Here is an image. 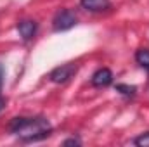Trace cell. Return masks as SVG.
I'll return each instance as SVG.
<instances>
[{
  "label": "cell",
  "instance_id": "obj_3",
  "mask_svg": "<svg viewBox=\"0 0 149 147\" xmlns=\"http://www.w3.org/2000/svg\"><path fill=\"white\" fill-rule=\"evenodd\" d=\"M76 64L73 62H68V64H63V66H59V68H56V69H52V73H50V81H54V83H66L68 80H71L76 73Z\"/></svg>",
  "mask_w": 149,
  "mask_h": 147
},
{
  "label": "cell",
  "instance_id": "obj_8",
  "mask_svg": "<svg viewBox=\"0 0 149 147\" xmlns=\"http://www.w3.org/2000/svg\"><path fill=\"white\" fill-rule=\"evenodd\" d=\"M134 144L139 146V147H149V132L142 133V135H139V137L134 140Z\"/></svg>",
  "mask_w": 149,
  "mask_h": 147
},
{
  "label": "cell",
  "instance_id": "obj_12",
  "mask_svg": "<svg viewBox=\"0 0 149 147\" xmlns=\"http://www.w3.org/2000/svg\"><path fill=\"white\" fill-rule=\"evenodd\" d=\"M3 106H5V101H3V99H2V97H0V111L3 109Z\"/></svg>",
  "mask_w": 149,
  "mask_h": 147
},
{
  "label": "cell",
  "instance_id": "obj_2",
  "mask_svg": "<svg viewBox=\"0 0 149 147\" xmlns=\"http://www.w3.org/2000/svg\"><path fill=\"white\" fill-rule=\"evenodd\" d=\"M74 24H76V16L70 9H61L54 16V21H52V26L56 31H66V30L73 28Z\"/></svg>",
  "mask_w": 149,
  "mask_h": 147
},
{
  "label": "cell",
  "instance_id": "obj_11",
  "mask_svg": "<svg viewBox=\"0 0 149 147\" xmlns=\"http://www.w3.org/2000/svg\"><path fill=\"white\" fill-rule=\"evenodd\" d=\"M3 73H5L3 71V64L0 62V92H2V85H3Z\"/></svg>",
  "mask_w": 149,
  "mask_h": 147
},
{
  "label": "cell",
  "instance_id": "obj_4",
  "mask_svg": "<svg viewBox=\"0 0 149 147\" xmlns=\"http://www.w3.org/2000/svg\"><path fill=\"white\" fill-rule=\"evenodd\" d=\"M113 83V73L108 68H101L92 74V85L94 87H108Z\"/></svg>",
  "mask_w": 149,
  "mask_h": 147
},
{
  "label": "cell",
  "instance_id": "obj_1",
  "mask_svg": "<svg viewBox=\"0 0 149 147\" xmlns=\"http://www.w3.org/2000/svg\"><path fill=\"white\" fill-rule=\"evenodd\" d=\"M9 128L16 137L26 142L45 139L52 132V125L45 118H14Z\"/></svg>",
  "mask_w": 149,
  "mask_h": 147
},
{
  "label": "cell",
  "instance_id": "obj_7",
  "mask_svg": "<svg viewBox=\"0 0 149 147\" xmlns=\"http://www.w3.org/2000/svg\"><path fill=\"white\" fill-rule=\"evenodd\" d=\"M135 61H137L139 66H142L144 69L149 71V49H141V50H137Z\"/></svg>",
  "mask_w": 149,
  "mask_h": 147
},
{
  "label": "cell",
  "instance_id": "obj_9",
  "mask_svg": "<svg viewBox=\"0 0 149 147\" xmlns=\"http://www.w3.org/2000/svg\"><path fill=\"white\" fill-rule=\"evenodd\" d=\"M116 90H120V92L125 94V95H134V94H135V87H127V85H118Z\"/></svg>",
  "mask_w": 149,
  "mask_h": 147
},
{
  "label": "cell",
  "instance_id": "obj_5",
  "mask_svg": "<svg viewBox=\"0 0 149 147\" xmlns=\"http://www.w3.org/2000/svg\"><path fill=\"white\" fill-rule=\"evenodd\" d=\"M81 7L90 10V12H101V10H106L109 9L111 2L109 0H80Z\"/></svg>",
  "mask_w": 149,
  "mask_h": 147
},
{
  "label": "cell",
  "instance_id": "obj_10",
  "mask_svg": "<svg viewBox=\"0 0 149 147\" xmlns=\"http://www.w3.org/2000/svg\"><path fill=\"white\" fill-rule=\"evenodd\" d=\"M63 144H64V146H80V140H78V139H68V140H64Z\"/></svg>",
  "mask_w": 149,
  "mask_h": 147
},
{
  "label": "cell",
  "instance_id": "obj_6",
  "mask_svg": "<svg viewBox=\"0 0 149 147\" xmlns=\"http://www.w3.org/2000/svg\"><path fill=\"white\" fill-rule=\"evenodd\" d=\"M19 35L23 37V40H31L37 33V23L35 21H21L17 24Z\"/></svg>",
  "mask_w": 149,
  "mask_h": 147
}]
</instances>
